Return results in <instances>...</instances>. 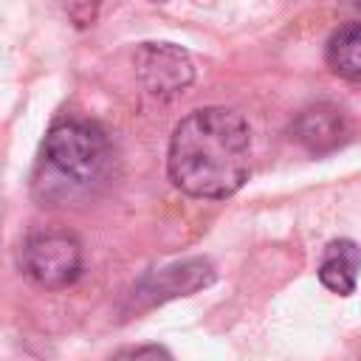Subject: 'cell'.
Here are the masks:
<instances>
[{
    "label": "cell",
    "instance_id": "9",
    "mask_svg": "<svg viewBox=\"0 0 361 361\" xmlns=\"http://www.w3.org/2000/svg\"><path fill=\"white\" fill-rule=\"evenodd\" d=\"M56 6L68 17V23L82 31V28H90L96 23L102 0H56Z\"/></svg>",
    "mask_w": 361,
    "mask_h": 361
},
{
    "label": "cell",
    "instance_id": "7",
    "mask_svg": "<svg viewBox=\"0 0 361 361\" xmlns=\"http://www.w3.org/2000/svg\"><path fill=\"white\" fill-rule=\"evenodd\" d=\"M358 271H361V248L353 240L341 237L324 248L319 262V282L338 296H350L355 293Z\"/></svg>",
    "mask_w": 361,
    "mask_h": 361
},
{
    "label": "cell",
    "instance_id": "4",
    "mask_svg": "<svg viewBox=\"0 0 361 361\" xmlns=\"http://www.w3.org/2000/svg\"><path fill=\"white\" fill-rule=\"evenodd\" d=\"M133 68L147 93L172 99L195 82L192 56L172 42H141L133 54Z\"/></svg>",
    "mask_w": 361,
    "mask_h": 361
},
{
    "label": "cell",
    "instance_id": "12",
    "mask_svg": "<svg viewBox=\"0 0 361 361\" xmlns=\"http://www.w3.org/2000/svg\"><path fill=\"white\" fill-rule=\"evenodd\" d=\"M152 3H166V0H152Z\"/></svg>",
    "mask_w": 361,
    "mask_h": 361
},
{
    "label": "cell",
    "instance_id": "11",
    "mask_svg": "<svg viewBox=\"0 0 361 361\" xmlns=\"http://www.w3.org/2000/svg\"><path fill=\"white\" fill-rule=\"evenodd\" d=\"M344 3H347L353 11H358V14H361V0H344Z\"/></svg>",
    "mask_w": 361,
    "mask_h": 361
},
{
    "label": "cell",
    "instance_id": "5",
    "mask_svg": "<svg viewBox=\"0 0 361 361\" xmlns=\"http://www.w3.org/2000/svg\"><path fill=\"white\" fill-rule=\"evenodd\" d=\"M214 279V268L209 265V259H183L175 262L169 268H161L155 274H147L130 293V310L141 313L149 310L161 302H169L175 296H189L200 288H206Z\"/></svg>",
    "mask_w": 361,
    "mask_h": 361
},
{
    "label": "cell",
    "instance_id": "10",
    "mask_svg": "<svg viewBox=\"0 0 361 361\" xmlns=\"http://www.w3.org/2000/svg\"><path fill=\"white\" fill-rule=\"evenodd\" d=\"M116 355H127V358H144V355H149V358H169V353L164 347H158V344H149V347H127V350H118Z\"/></svg>",
    "mask_w": 361,
    "mask_h": 361
},
{
    "label": "cell",
    "instance_id": "2",
    "mask_svg": "<svg viewBox=\"0 0 361 361\" xmlns=\"http://www.w3.org/2000/svg\"><path fill=\"white\" fill-rule=\"evenodd\" d=\"M113 161L107 133L85 118H62L45 133L34 189L42 200H73L104 180Z\"/></svg>",
    "mask_w": 361,
    "mask_h": 361
},
{
    "label": "cell",
    "instance_id": "6",
    "mask_svg": "<svg viewBox=\"0 0 361 361\" xmlns=\"http://www.w3.org/2000/svg\"><path fill=\"white\" fill-rule=\"evenodd\" d=\"M290 138L296 144H302L307 152L324 155V152H333L347 138V121H344V116L336 104L319 102V104L305 107L293 118Z\"/></svg>",
    "mask_w": 361,
    "mask_h": 361
},
{
    "label": "cell",
    "instance_id": "3",
    "mask_svg": "<svg viewBox=\"0 0 361 361\" xmlns=\"http://www.w3.org/2000/svg\"><path fill=\"white\" fill-rule=\"evenodd\" d=\"M20 268L34 285L45 290H62L82 276V243L65 228L34 231L20 248Z\"/></svg>",
    "mask_w": 361,
    "mask_h": 361
},
{
    "label": "cell",
    "instance_id": "8",
    "mask_svg": "<svg viewBox=\"0 0 361 361\" xmlns=\"http://www.w3.org/2000/svg\"><path fill=\"white\" fill-rule=\"evenodd\" d=\"M330 71L347 82H361V23L338 25L324 48Z\"/></svg>",
    "mask_w": 361,
    "mask_h": 361
},
{
    "label": "cell",
    "instance_id": "1",
    "mask_svg": "<svg viewBox=\"0 0 361 361\" xmlns=\"http://www.w3.org/2000/svg\"><path fill=\"white\" fill-rule=\"evenodd\" d=\"M251 130L228 107L192 110L172 133L166 172L189 197H231L251 169Z\"/></svg>",
    "mask_w": 361,
    "mask_h": 361
}]
</instances>
